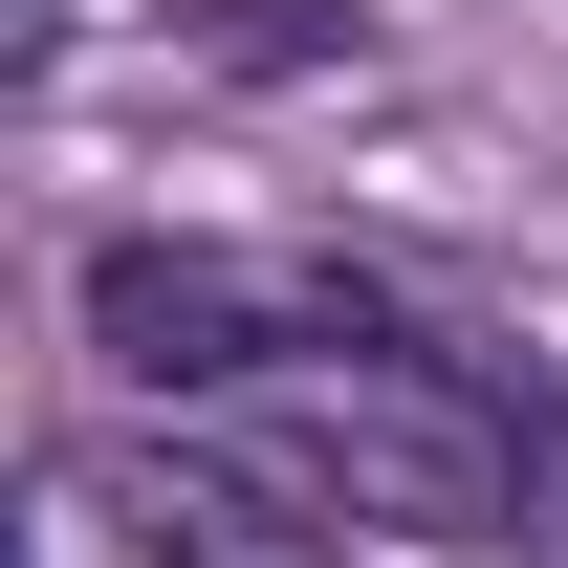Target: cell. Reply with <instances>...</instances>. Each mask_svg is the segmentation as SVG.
I'll use <instances>...</instances> for the list:
<instances>
[{"label":"cell","instance_id":"6da1fadb","mask_svg":"<svg viewBox=\"0 0 568 568\" xmlns=\"http://www.w3.org/2000/svg\"><path fill=\"white\" fill-rule=\"evenodd\" d=\"M219 437L306 525H416V547H547L568 525V416L481 328H394L351 372H263V394H219Z\"/></svg>","mask_w":568,"mask_h":568},{"label":"cell","instance_id":"7a4b0ae2","mask_svg":"<svg viewBox=\"0 0 568 568\" xmlns=\"http://www.w3.org/2000/svg\"><path fill=\"white\" fill-rule=\"evenodd\" d=\"M88 328H110V372L132 394H175V416H219V394H263V372H351L394 351L416 306L351 263H241V241H110L88 263Z\"/></svg>","mask_w":568,"mask_h":568},{"label":"cell","instance_id":"3957f363","mask_svg":"<svg viewBox=\"0 0 568 568\" xmlns=\"http://www.w3.org/2000/svg\"><path fill=\"white\" fill-rule=\"evenodd\" d=\"M175 67H241V88L351 67V0H175Z\"/></svg>","mask_w":568,"mask_h":568}]
</instances>
